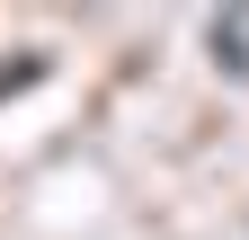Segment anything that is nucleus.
<instances>
[{
	"instance_id": "nucleus-1",
	"label": "nucleus",
	"mask_w": 249,
	"mask_h": 240,
	"mask_svg": "<svg viewBox=\"0 0 249 240\" xmlns=\"http://www.w3.org/2000/svg\"><path fill=\"white\" fill-rule=\"evenodd\" d=\"M213 63L249 80V9H231V18H213Z\"/></svg>"
}]
</instances>
